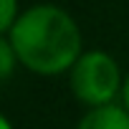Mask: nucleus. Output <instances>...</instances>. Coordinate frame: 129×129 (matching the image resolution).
I'll return each mask as SVG.
<instances>
[{
	"instance_id": "2",
	"label": "nucleus",
	"mask_w": 129,
	"mask_h": 129,
	"mask_svg": "<svg viewBox=\"0 0 129 129\" xmlns=\"http://www.w3.org/2000/svg\"><path fill=\"white\" fill-rule=\"evenodd\" d=\"M69 86L81 104L94 109L114 104L116 94L124 89V79L106 51H84L69 71Z\"/></svg>"
},
{
	"instance_id": "6",
	"label": "nucleus",
	"mask_w": 129,
	"mask_h": 129,
	"mask_svg": "<svg viewBox=\"0 0 129 129\" xmlns=\"http://www.w3.org/2000/svg\"><path fill=\"white\" fill-rule=\"evenodd\" d=\"M121 101H124V106H126V111H129V74H126V79H124V89H121Z\"/></svg>"
},
{
	"instance_id": "3",
	"label": "nucleus",
	"mask_w": 129,
	"mask_h": 129,
	"mask_svg": "<svg viewBox=\"0 0 129 129\" xmlns=\"http://www.w3.org/2000/svg\"><path fill=\"white\" fill-rule=\"evenodd\" d=\"M76 129H129V111L121 104H106L89 109Z\"/></svg>"
},
{
	"instance_id": "7",
	"label": "nucleus",
	"mask_w": 129,
	"mask_h": 129,
	"mask_svg": "<svg viewBox=\"0 0 129 129\" xmlns=\"http://www.w3.org/2000/svg\"><path fill=\"white\" fill-rule=\"evenodd\" d=\"M0 129H13V124H10L8 116H3V114H0Z\"/></svg>"
},
{
	"instance_id": "5",
	"label": "nucleus",
	"mask_w": 129,
	"mask_h": 129,
	"mask_svg": "<svg viewBox=\"0 0 129 129\" xmlns=\"http://www.w3.org/2000/svg\"><path fill=\"white\" fill-rule=\"evenodd\" d=\"M18 15H20L18 13V0H0V36L10 33Z\"/></svg>"
},
{
	"instance_id": "4",
	"label": "nucleus",
	"mask_w": 129,
	"mask_h": 129,
	"mask_svg": "<svg viewBox=\"0 0 129 129\" xmlns=\"http://www.w3.org/2000/svg\"><path fill=\"white\" fill-rule=\"evenodd\" d=\"M15 63H18V56H15L10 38L0 36V84L10 79V74L15 71Z\"/></svg>"
},
{
	"instance_id": "1",
	"label": "nucleus",
	"mask_w": 129,
	"mask_h": 129,
	"mask_svg": "<svg viewBox=\"0 0 129 129\" xmlns=\"http://www.w3.org/2000/svg\"><path fill=\"white\" fill-rule=\"evenodd\" d=\"M18 63L38 76H58L71 71L81 51V30L76 20L58 5L41 3L18 15L8 33Z\"/></svg>"
}]
</instances>
